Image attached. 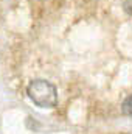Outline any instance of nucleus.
I'll use <instances>...</instances> for the list:
<instances>
[{
    "label": "nucleus",
    "instance_id": "f257e3e1",
    "mask_svg": "<svg viewBox=\"0 0 132 134\" xmlns=\"http://www.w3.org/2000/svg\"><path fill=\"white\" fill-rule=\"evenodd\" d=\"M28 97L39 108H55L58 103V91L56 87L45 80H34L27 87Z\"/></svg>",
    "mask_w": 132,
    "mask_h": 134
},
{
    "label": "nucleus",
    "instance_id": "f03ea898",
    "mask_svg": "<svg viewBox=\"0 0 132 134\" xmlns=\"http://www.w3.org/2000/svg\"><path fill=\"white\" fill-rule=\"evenodd\" d=\"M121 111H123V114H124V115H129V117H132V95H129L126 100L123 101Z\"/></svg>",
    "mask_w": 132,
    "mask_h": 134
},
{
    "label": "nucleus",
    "instance_id": "7ed1b4c3",
    "mask_svg": "<svg viewBox=\"0 0 132 134\" xmlns=\"http://www.w3.org/2000/svg\"><path fill=\"white\" fill-rule=\"evenodd\" d=\"M124 8L128 13H132V0H126L124 2Z\"/></svg>",
    "mask_w": 132,
    "mask_h": 134
}]
</instances>
